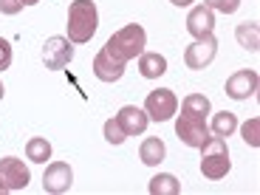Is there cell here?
<instances>
[{"mask_svg": "<svg viewBox=\"0 0 260 195\" xmlns=\"http://www.w3.org/2000/svg\"><path fill=\"white\" fill-rule=\"evenodd\" d=\"M181 192V184L176 176L170 173H158L156 178H150V195H178Z\"/></svg>", "mask_w": 260, "mask_h": 195, "instance_id": "obj_19", "label": "cell"}, {"mask_svg": "<svg viewBox=\"0 0 260 195\" xmlns=\"http://www.w3.org/2000/svg\"><path fill=\"white\" fill-rule=\"evenodd\" d=\"M257 71H252V68H243V71L232 74V77L226 79V85H223V91H226L229 99H238V102H243V99L254 96L257 93Z\"/></svg>", "mask_w": 260, "mask_h": 195, "instance_id": "obj_9", "label": "cell"}, {"mask_svg": "<svg viewBox=\"0 0 260 195\" xmlns=\"http://www.w3.org/2000/svg\"><path fill=\"white\" fill-rule=\"evenodd\" d=\"M40 0H23V6H37Z\"/></svg>", "mask_w": 260, "mask_h": 195, "instance_id": "obj_27", "label": "cell"}, {"mask_svg": "<svg viewBox=\"0 0 260 195\" xmlns=\"http://www.w3.org/2000/svg\"><path fill=\"white\" fill-rule=\"evenodd\" d=\"M3 93H6V88H3V82H0V99H3Z\"/></svg>", "mask_w": 260, "mask_h": 195, "instance_id": "obj_28", "label": "cell"}, {"mask_svg": "<svg viewBox=\"0 0 260 195\" xmlns=\"http://www.w3.org/2000/svg\"><path fill=\"white\" fill-rule=\"evenodd\" d=\"M164 71H167V59H164L161 54H153V51L139 54V74H142L144 79H158Z\"/></svg>", "mask_w": 260, "mask_h": 195, "instance_id": "obj_15", "label": "cell"}, {"mask_svg": "<svg viewBox=\"0 0 260 195\" xmlns=\"http://www.w3.org/2000/svg\"><path fill=\"white\" fill-rule=\"evenodd\" d=\"M238 130V116L229 111H221V113H215L212 116V124H209V133L212 136H221V139H229Z\"/></svg>", "mask_w": 260, "mask_h": 195, "instance_id": "obj_16", "label": "cell"}, {"mask_svg": "<svg viewBox=\"0 0 260 195\" xmlns=\"http://www.w3.org/2000/svg\"><path fill=\"white\" fill-rule=\"evenodd\" d=\"M71 59H74V43L68 37L46 40V48H43V62H46V68H51V71H62Z\"/></svg>", "mask_w": 260, "mask_h": 195, "instance_id": "obj_8", "label": "cell"}, {"mask_svg": "<svg viewBox=\"0 0 260 195\" xmlns=\"http://www.w3.org/2000/svg\"><path fill=\"white\" fill-rule=\"evenodd\" d=\"M68 40L82 46V43H91V37L99 28V12L93 6V0H74L68 6Z\"/></svg>", "mask_w": 260, "mask_h": 195, "instance_id": "obj_1", "label": "cell"}, {"mask_svg": "<svg viewBox=\"0 0 260 195\" xmlns=\"http://www.w3.org/2000/svg\"><path fill=\"white\" fill-rule=\"evenodd\" d=\"M215 54H218V40H215V34H207V37L195 40L192 46H187L184 62H187V68H192V71H204V68L215 59Z\"/></svg>", "mask_w": 260, "mask_h": 195, "instance_id": "obj_7", "label": "cell"}, {"mask_svg": "<svg viewBox=\"0 0 260 195\" xmlns=\"http://www.w3.org/2000/svg\"><path fill=\"white\" fill-rule=\"evenodd\" d=\"M176 136L181 139V144H187V147H201L212 133H209V124L204 116L181 111V116L176 119Z\"/></svg>", "mask_w": 260, "mask_h": 195, "instance_id": "obj_4", "label": "cell"}, {"mask_svg": "<svg viewBox=\"0 0 260 195\" xmlns=\"http://www.w3.org/2000/svg\"><path fill=\"white\" fill-rule=\"evenodd\" d=\"M71 184H74V170L68 167L65 161L48 164V170L43 173V189H46V192H51V195L68 192V189H71Z\"/></svg>", "mask_w": 260, "mask_h": 195, "instance_id": "obj_10", "label": "cell"}, {"mask_svg": "<svg viewBox=\"0 0 260 195\" xmlns=\"http://www.w3.org/2000/svg\"><path fill=\"white\" fill-rule=\"evenodd\" d=\"M164 156H167V144L156 136L144 139L142 147H139V158H142V164H147V167H158V164L164 161Z\"/></svg>", "mask_w": 260, "mask_h": 195, "instance_id": "obj_14", "label": "cell"}, {"mask_svg": "<svg viewBox=\"0 0 260 195\" xmlns=\"http://www.w3.org/2000/svg\"><path fill=\"white\" fill-rule=\"evenodd\" d=\"M170 3H173V6H192V0H170Z\"/></svg>", "mask_w": 260, "mask_h": 195, "instance_id": "obj_26", "label": "cell"}, {"mask_svg": "<svg viewBox=\"0 0 260 195\" xmlns=\"http://www.w3.org/2000/svg\"><path fill=\"white\" fill-rule=\"evenodd\" d=\"M235 37H238V43L246 51H257L260 48V26L257 23H241V26L235 28Z\"/></svg>", "mask_w": 260, "mask_h": 195, "instance_id": "obj_18", "label": "cell"}, {"mask_svg": "<svg viewBox=\"0 0 260 195\" xmlns=\"http://www.w3.org/2000/svg\"><path fill=\"white\" fill-rule=\"evenodd\" d=\"M144 46H147L144 28L139 26V23H130V26L119 28V31L105 43V51L111 54L113 59H119V62H130V59H136L139 54L144 51Z\"/></svg>", "mask_w": 260, "mask_h": 195, "instance_id": "obj_2", "label": "cell"}, {"mask_svg": "<svg viewBox=\"0 0 260 195\" xmlns=\"http://www.w3.org/2000/svg\"><path fill=\"white\" fill-rule=\"evenodd\" d=\"M31 181V173L23 164V158L17 156H6L0 158V192H17V189H26Z\"/></svg>", "mask_w": 260, "mask_h": 195, "instance_id": "obj_6", "label": "cell"}, {"mask_svg": "<svg viewBox=\"0 0 260 195\" xmlns=\"http://www.w3.org/2000/svg\"><path fill=\"white\" fill-rule=\"evenodd\" d=\"M204 6L212 9V12H223V14H235L241 0H204Z\"/></svg>", "mask_w": 260, "mask_h": 195, "instance_id": "obj_22", "label": "cell"}, {"mask_svg": "<svg viewBox=\"0 0 260 195\" xmlns=\"http://www.w3.org/2000/svg\"><path fill=\"white\" fill-rule=\"evenodd\" d=\"M23 9V0H0V14H17Z\"/></svg>", "mask_w": 260, "mask_h": 195, "instance_id": "obj_25", "label": "cell"}, {"mask_svg": "<svg viewBox=\"0 0 260 195\" xmlns=\"http://www.w3.org/2000/svg\"><path fill=\"white\" fill-rule=\"evenodd\" d=\"M116 122L119 127L124 130V136H142L144 130H147V113L142 111V108H136V105H124L122 111L116 113Z\"/></svg>", "mask_w": 260, "mask_h": 195, "instance_id": "obj_11", "label": "cell"}, {"mask_svg": "<svg viewBox=\"0 0 260 195\" xmlns=\"http://www.w3.org/2000/svg\"><path fill=\"white\" fill-rule=\"evenodd\" d=\"M93 74H96V79H102V82H119L122 74H124V62L113 59L111 54L102 48V51L93 57Z\"/></svg>", "mask_w": 260, "mask_h": 195, "instance_id": "obj_12", "label": "cell"}, {"mask_svg": "<svg viewBox=\"0 0 260 195\" xmlns=\"http://www.w3.org/2000/svg\"><path fill=\"white\" fill-rule=\"evenodd\" d=\"M229 167H232V161H229L226 139L209 136L207 142L201 144V173H204V178L221 181V178H226Z\"/></svg>", "mask_w": 260, "mask_h": 195, "instance_id": "obj_3", "label": "cell"}, {"mask_svg": "<svg viewBox=\"0 0 260 195\" xmlns=\"http://www.w3.org/2000/svg\"><path fill=\"white\" fill-rule=\"evenodd\" d=\"M9 65H12V46H9V40L0 37V71H6Z\"/></svg>", "mask_w": 260, "mask_h": 195, "instance_id": "obj_24", "label": "cell"}, {"mask_svg": "<svg viewBox=\"0 0 260 195\" xmlns=\"http://www.w3.org/2000/svg\"><path fill=\"white\" fill-rule=\"evenodd\" d=\"M26 158L34 164H46L48 158H51V142L43 136H34L26 142Z\"/></svg>", "mask_w": 260, "mask_h": 195, "instance_id": "obj_17", "label": "cell"}, {"mask_svg": "<svg viewBox=\"0 0 260 195\" xmlns=\"http://www.w3.org/2000/svg\"><path fill=\"white\" fill-rule=\"evenodd\" d=\"M105 139H108L111 144H122L127 136H124V130L119 127L116 119H108V122H105Z\"/></svg>", "mask_w": 260, "mask_h": 195, "instance_id": "obj_23", "label": "cell"}, {"mask_svg": "<svg viewBox=\"0 0 260 195\" xmlns=\"http://www.w3.org/2000/svg\"><path fill=\"white\" fill-rule=\"evenodd\" d=\"M181 111L195 113V116H204V119H207V113L212 111V105H209V99L204 96V93H189V96H184Z\"/></svg>", "mask_w": 260, "mask_h": 195, "instance_id": "obj_20", "label": "cell"}, {"mask_svg": "<svg viewBox=\"0 0 260 195\" xmlns=\"http://www.w3.org/2000/svg\"><path fill=\"white\" fill-rule=\"evenodd\" d=\"M241 136H243V142H246L249 147H260V119L257 116H252L246 124H243Z\"/></svg>", "mask_w": 260, "mask_h": 195, "instance_id": "obj_21", "label": "cell"}, {"mask_svg": "<svg viewBox=\"0 0 260 195\" xmlns=\"http://www.w3.org/2000/svg\"><path fill=\"white\" fill-rule=\"evenodd\" d=\"M144 113L153 122H167V119H173L178 113V96L170 88H156L144 99Z\"/></svg>", "mask_w": 260, "mask_h": 195, "instance_id": "obj_5", "label": "cell"}, {"mask_svg": "<svg viewBox=\"0 0 260 195\" xmlns=\"http://www.w3.org/2000/svg\"><path fill=\"white\" fill-rule=\"evenodd\" d=\"M187 31L192 34L195 40H201V37H207V34H212L215 31V14H212V9L195 6L192 12H189V17H187Z\"/></svg>", "mask_w": 260, "mask_h": 195, "instance_id": "obj_13", "label": "cell"}]
</instances>
